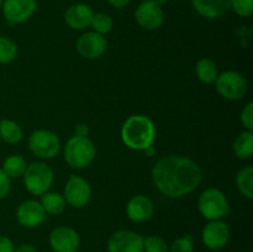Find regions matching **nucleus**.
Here are the masks:
<instances>
[{
    "mask_svg": "<svg viewBox=\"0 0 253 252\" xmlns=\"http://www.w3.org/2000/svg\"><path fill=\"white\" fill-rule=\"evenodd\" d=\"M156 188L168 198H180L192 193L202 180L200 167L190 158L168 155L152 168Z\"/></svg>",
    "mask_w": 253,
    "mask_h": 252,
    "instance_id": "1",
    "label": "nucleus"
},
{
    "mask_svg": "<svg viewBox=\"0 0 253 252\" xmlns=\"http://www.w3.org/2000/svg\"><path fill=\"white\" fill-rule=\"evenodd\" d=\"M156 138V127L148 116L132 115L124 123L121 140L131 150L145 151Z\"/></svg>",
    "mask_w": 253,
    "mask_h": 252,
    "instance_id": "2",
    "label": "nucleus"
},
{
    "mask_svg": "<svg viewBox=\"0 0 253 252\" xmlns=\"http://www.w3.org/2000/svg\"><path fill=\"white\" fill-rule=\"evenodd\" d=\"M95 158V145L89 137L76 136L71 137L64 147V160L72 168L82 169Z\"/></svg>",
    "mask_w": 253,
    "mask_h": 252,
    "instance_id": "3",
    "label": "nucleus"
},
{
    "mask_svg": "<svg viewBox=\"0 0 253 252\" xmlns=\"http://www.w3.org/2000/svg\"><path fill=\"white\" fill-rule=\"evenodd\" d=\"M198 208L200 214L209 221L221 220L230 214V205L226 195L216 188H208L200 194Z\"/></svg>",
    "mask_w": 253,
    "mask_h": 252,
    "instance_id": "4",
    "label": "nucleus"
},
{
    "mask_svg": "<svg viewBox=\"0 0 253 252\" xmlns=\"http://www.w3.org/2000/svg\"><path fill=\"white\" fill-rule=\"evenodd\" d=\"M24 184L34 195H42L51 188L53 183V170L43 162H34L27 166L24 173Z\"/></svg>",
    "mask_w": 253,
    "mask_h": 252,
    "instance_id": "5",
    "label": "nucleus"
},
{
    "mask_svg": "<svg viewBox=\"0 0 253 252\" xmlns=\"http://www.w3.org/2000/svg\"><path fill=\"white\" fill-rule=\"evenodd\" d=\"M216 90L222 98L229 100H240L247 93V81L241 73L235 71L222 72L217 76Z\"/></svg>",
    "mask_w": 253,
    "mask_h": 252,
    "instance_id": "6",
    "label": "nucleus"
},
{
    "mask_svg": "<svg viewBox=\"0 0 253 252\" xmlns=\"http://www.w3.org/2000/svg\"><path fill=\"white\" fill-rule=\"evenodd\" d=\"M29 147L34 155L43 160H51L58 155L61 141L58 136L49 130H36L29 138Z\"/></svg>",
    "mask_w": 253,
    "mask_h": 252,
    "instance_id": "7",
    "label": "nucleus"
},
{
    "mask_svg": "<svg viewBox=\"0 0 253 252\" xmlns=\"http://www.w3.org/2000/svg\"><path fill=\"white\" fill-rule=\"evenodd\" d=\"M63 197L71 207L81 209L90 200L91 188L84 178L72 174L66 183Z\"/></svg>",
    "mask_w": 253,
    "mask_h": 252,
    "instance_id": "8",
    "label": "nucleus"
},
{
    "mask_svg": "<svg viewBox=\"0 0 253 252\" xmlns=\"http://www.w3.org/2000/svg\"><path fill=\"white\" fill-rule=\"evenodd\" d=\"M108 251L143 252V237L130 230H119L109 237Z\"/></svg>",
    "mask_w": 253,
    "mask_h": 252,
    "instance_id": "9",
    "label": "nucleus"
},
{
    "mask_svg": "<svg viewBox=\"0 0 253 252\" xmlns=\"http://www.w3.org/2000/svg\"><path fill=\"white\" fill-rule=\"evenodd\" d=\"M135 17L137 24L148 31L160 29L165 21L162 6L156 4L153 0H145L141 2L136 9Z\"/></svg>",
    "mask_w": 253,
    "mask_h": 252,
    "instance_id": "10",
    "label": "nucleus"
},
{
    "mask_svg": "<svg viewBox=\"0 0 253 252\" xmlns=\"http://www.w3.org/2000/svg\"><path fill=\"white\" fill-rule=\"evenodd\" d=\"M202 239L205 246L210 250H221L230 240V229L226 222L221 220H212L204 226Z\"/></svg>",
    "mask_w": 253,
    "mask_h": 252,
    "instance_id": "11",
    "label": "nucleus"
},
{
    "mask_svg": "<svg viewBox=\"0 0 253 252\" xmlns=\"http://www.w3.org/2000/svg\"><path fill=\"white\" fill-rule=\"evenodd\" d=\"M2 12L10 25L26 21L36 11V0H5L2 1Z\"/></svg>",
    "mask_w": 253,
    "mask_h": 252,
    "instance_id": "12",
    "label": "nucleus"
},
{
    "mask_svg": "<svg viewBox=\"0 0 253 252\" xmlns=\"http://www.w3.org/2000/svg\"><path fill=\"white\" fill-rule=\"evenodd\" d=\"M49 245L54 252H77L81 237L72 227L58 226L49 234Z\"/></svg>",
    "mask_w": 253,
    "mask_h": 252,
    "instance_id": "13",
    "label": "nucleus"
},
{
    "mask_svg": "<svg viewBox=\"0 0 253 252\" xmlns=\"http://www.w3.org/2000/svg\"><path fill=\"white\" fill-rule=\"evenodd\" d=\"M108 47V41L104 35L98 32H85L77 41V51L83 57L89 59L99 58Z\"/></svg>",
    "mask_w": 253,
    "mask_h": 252,
    "instance_id": "14",
    "label": "nucleus"
},
{
    "mask_svg": "<svg viewBox=\"0 0 253 252\" xmlns=\"http://www.w3.org/2000/svg\"><path fill=\"white\" fill-rule=\"evenodd\" d=\"M16 217L20 225L24 227H37L46 219V211L41 203L37 200H25L19 205L16 210Z\"/></svg>",
    "mask_w": 253,
    "mask_h": 252,
    "instance_id": "15",
    "label": "nucleus"
},
{
    "mask_svg": "<svg viewBox=\"0 0 253 252\" xmlns=\"http://www.w3.org/2000/svg\"><path fill=\"white\" fill-rule=\"evenodd\" d=\"M155 212L153 202L146 195H135L131 198L126 207V214L133 222L147 221Z\"/></svg>",
    "mask_w": 253,
    "mask_h": 252,
    "instance_id": "16",
    "label": "nucleus"
},
{
    "mask_svg": "<svg viewBox=\"0 0 253 252\" xmlns=\"http://www.w3.org/2000/svg\"><path fill=\"white\" fill-rule=\"evenodd\" d=\"M94 11L86 4H74L67 9L64 20L67 25L73 30H83L90 26Z\"/></svg>",
    "mask_w": 253,
    "mask_h": 252,
    "instance_id": "17",
    "label": "nucleus"
},
{
    "mask_svg": "<svg viewBox=\"0 0 253 252\" xmlns=\"http://www.w3.org/2000/svg\"><path fill=\"white\" fill-rule=\"evenodd\" d=\"M197 12L207 19H219L230 10L231 0H192Z\"/></svg>",
    "mask_w": 253,
    "mask_h": 252,
    "instance_id": "18",
    "label": "nucleus"
},
{
    "mask_svg": "<svg viewBox=\"0 0 253 252\" xmlns=\"http://www.w3.org/2000/svg\"><path fill=\"white\" fill-rule=\"evenodd\" d=\"M41 205L51 215H61L66 210V199L56 192H46L41 195Z\"/></svg>",
    "mask_w": 253,
    "mask_h": 252,
    "instance_id": "19",
    "label": "nucleus"
},
{
    "mask_svg": "<svg viewBox=\"0 0 253 252\" xmlns=\"http://www.w3.org/2000/svg\"><path fill=\"white\" fill-rule=\"evenodd\" d=\"M195 73L198 79L205 84H214L219 76L216 64L209 58H203L198 62L195 66Z\"/></svg>",
    "mask_w": 253,
    "mask_h": 252,
    "instance_id": "20",
    "label": "nucleus"
},
{
    "mask_svg": "<svg viewBox=\"0 0 253 252\" xmlns=\"http://www.w3.org/2000/svg\"><path fill=\"white\" fill-rule=\"evenodd\" d=\"M234 152L241 160H247L253 153V133L252 131H244L237 136L234 142Z\"/></svg>",
    "mask_w": 253,
    "mask_h": 252,
    "instance_id": "21",
    "label": "nucleus"
},
{
    "mask_svg": "<svg viewBox=\"0 0 253 252\" xmlns=\"http://www.w3.org/2000/svg\"><path fill=\"white\" fill-rule=\"evenodd\" d=\"M27 168L26 160L22 156L12 155L4 161L1 169L9 178H19L24 175Z\"/></svg>",
    "mask_w": 253,
    "mask_h": 252,
    "instance_id": "22",
    "label": "nucleus"
},
{
    "mask_svg": "<svg viewBox=\"0 0 253 252\" xmlns=\"http://www.w3.org/2000/svg\"><path fill=\"white\" fill-rule=\"evenodd\" d=\"M0 138L11 145L19 142L22 138V130L19 124L12 120L0 121Z\"/></svg>",
    "mask_w": 253,
    "mask_h": 252,
    "instance_id": "23",
    "label": "nucleus"
},
{
    "mask_svg": "<svg viewBox=\"0 0 253 252\" xmlns=\"http://www.w3.org/2000/svg\"><path fill=\"white\" fill-rule=\"evenodd\" d=\"M236 184L239 190L244 197L247 199H252L253 198V167L252 166H247V167L242 168L236 177Z\"/></svg>",
    "mask_w": 253,
    "mask_h": 252,
    "instance_id": "24",
    "label": "nucleus"
},
{
    "mask_svg": "<svg viewBox=\"0 0 253 252\" xmlns=\"http://www.w3.org/2000/svg\"><path fill=\"white\" fill-rule=\"evenodd\" d=\"M17 56V46L11 39L0 36V63H9Z\"/></svg>",
    "mask_w": 253,
    "mask_h": 252,
    "instance_id": "25",
    "label": "nucleus"
},
{
    "mask_svg": "<svg viewBox=\"0 0 253 252\" xmlns=\"http://www.w3.org/2000/svg\"><path fill=\"white\" fill-rule=\"evenodd\" d=\"M90 26H93L94 32H98L100 35H106L113 30V17L110 15L105 14V12H96V14H94Z\"/></svg>",
    "mask_w": 253,
    "mask_h": 252,
    "instance_id": "26",
    "label": "nucleus"
},
{
    "mask_svg": "<svg viewBox=\"0 0 253 252\" xmlns=\"http://www.w3.org/2000/svg\"><path fill=\"white\" fill-rule=\"evenodd\" d=\"M143 251L145 252H169V246L165 239L156 235H150L143 239Z\"/></svg>",
    "mask_w": 253,
    "mask_h": 252,
    "instance_id": "27",
    "label": "nucleus"
},
{
    "mask_svg": "<svg viewBox=\"0 0 253 252\" xmlns=\"http://www.w3.org/2000/svg\"><path fill=\"white\" fill-rule=\"evenodd\" d=\"M194 251V240L190 235L178 237L169 246V252H193Z\"/></svg>",
    "mask_w": 253,
    "mask_h": 252,
    "instance_id": "28",
    "label": "nucleus"
},
{
    "mask_svg": "<svg viewBox=\"0 0 253 252\" xmlns=\"http://www.w3.org/2000/svg\"><path fill=\"white\" fill-rule=\"evenodd\" d=\"M230 9L234 10L239 16L249 17L253 12V0H231Z\"/></svg>",
    "mask_w": 253,
    "mask_h": 252,
    "instance_id": "29",
    "label": "nucleus"
},
{
    "mask_svg": "<svg viewBox=\"0 0 253 252\" xmlns=\"http://www.w3.org/2000/svg\"><path fill=\"white\" fill-rule=\"evenodd\" d=\"M241 121L249 131L253 130V103L250 101L241 113Z\"/></svg>",
    "mask_w": 253,
    "mask_h": 252,
    "instance_id": "30",
    "label": "nucleus"
},
{
    "mask_svg": "<svg viewBox=\"0 0 253 252\" xmlns=\"http://www.w3.org/2000/svg\"><path fill=\"white\" fill-rule=\"evenodd\" d=\"M10 187H11L10 178L5 174L4 170L0 169V200L4 199L9 194Z\"/></svg>",
    "mask_w": 253,
    "mask_h": 252,
    "instance_id": "31",
    "label": "nucleus"
},
{
    "mask_svg": "<svg viewBox=\"0 0 253 252\" xmlns=\"http://www.w3.org/2000/svg\"><path fill=\"white\" fill-rule=\"evenodd\" d=\"M14 242L6 236H0V252H14Z\"/></svg>",
    "mask_w": 253,
    "mask_h": 252,
    "instance_id": "32",
    "label": "nucleus"
},
{
    "mask_svg": "<svg viewBox=\"0 0 253 252\" xmlns=\"http://www.w3.org/2000/svg\"><path fill=\"white\" fill-rule=\"evenodd\" d=\"M76 136H82V137H88L89 135V127L85 124H78L74 128Z\"/></svg>",
    "mask_w": 253,
    "mask_h": 252,
    "instance_id": "33",
    "label": "nucleus"
},
{
    "mask_svg": "<svg viewBox=\"0 0 253 252\" xmlns=\"http://www.w3.org/2000/svg\"><path fill=\"white\" fill-rule=\"evenodd\" d=\"M131 0H108V2L110 5H113L114 7H118V9H121V7H125L126 5L130 4Z\"/></svg>",
    "mask_w": 253,
    "mask_h": 252,
    "instance_id": "34",
    "label": "nucleus"
},
{
    "mask_svg": "<svg viewBox=\"0 0 253 252\" xmlns=\"http://www.w3.org/2000/svg\"><path fill=\"white\" fill-rule=\"evenodd\" d=\"M14 252H37V251L32 245L24 244V245H20L19 247H16V249L14 250Z\"/></svg>",
    "mask_w": 253,
    "mask_h": 252,
    "instance_id": "35",
    "label": "nucleus"
},
{
    "mask_svg": "<svg viewBox=\"0 0 253 252\" xmlns=\"http://www.w3.org/2000/svg\"><path fill=\"white\" fill-rule=\"evenodd\" d=\"M153 1H155L156 4L160 5V6H163V5L167 4V2L169 1V0H153Z\"/></svg>",
    "mask_w": 253,
    "mask_h": 252,
    "instance_id": "36",
    "label": "nucleus"
},
{
    "mask_svg": "<svg viewBox=\"0 0 253 252\" xmlns=\"http://www.w3.org/2000/svg\"><path fill=\"white\" fill-rule=\"evenodd\" d=\"M1 6H2V0H0V9H1Z\"/></svg>",
    "mask_w": 253,
    "mask_h": 252,
    "instance_id": "37",
    "label": "nucleus"
},
{
    "mask_svg": "<svg viewBox=\"0 0 253 252\" xmlns=\"http://www.w3.org/2000/svg\"><path fill=\"white\" fill-rule=\"evenodd\" d=\"M142 1H145V0H142Z\"/></svg>",
    "mask_w": 253,
    "mask_h": 252,
    "instance_id": "38",
    "label": "nucleus"
},
{
    "mask_svg": "<svg viewBox=\"0 0 253 252\" xmlns=\"http://www.w3.org/2000/svg\"><path fill=\"white\" fill-rule=\"evenodd\" d=\"M0 140H1V138H0Z\"/></svg>",
    "mask_w": 253,
    "mask_h": 252,
    "instance_id": "39",
    "label": "nucleus"
}]
</instances>
